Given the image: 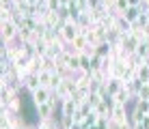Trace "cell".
I'll list each match as a JSON object with an SVG mask.
<instances>
[{"instance_id":"9","label":"cell","mask_w":149,"mask_h":129,"mask_svg":"<svg viewBox=\"0 0 149 129\" xmlns=\"http://www.w3.org/2000/svg\"><path fill=\"white\" fill-rule=\"evenodd\" d=\"M106 88H108L110 95H117V92L123 88V80L121 77H108V80H106Z\"/></svg>"},{"instance_id":"14","label":"cell","mask_w":149,"mask_h":129,"mask_svg":"<svg viewBox=\"0 0 149 129\" xmlns=\"http://www.w3.org/2000/svg\"><path fill=\"white\" fill-rule=\"evenodd\" d=\"M48 50H50L48 41H37L35 43V56H48Z\"/></svg>"},{"instance_id":"16","label":"cell","mask_w":149,"mask_h":129,"mask_svg":"<svg viewBox=\"0 0 149 129\" xmlns=\"http://www.w3.org/2000/svg\"><path fill=\"white\" fill-rule=\"evenodd\" d=\"M80 71H86V73H91V56L84 54V52L80 54Z\"/></svg>"},{"instance_id":"31","label":"cell","mask_w":149,"mask_h":129,"mask_svg":"<svg viewBox=\"0 0 149 129\" xmlns=\"http://www.w3.org/2000/svg\"><path fill=\"white\" fill-rule=\"evenodd\" d=\"M84 129H100V127H97V125H91V127H84Z\"/></svg>"},{"instance_id":"21","label":"cell","mask_w":149,"mask_h":129,"mask_svg":"<svg viewBox=\"0 0 149 129\" xmlns=\"http://www.w3.org/2000/svg\"><path fill=\"white\" fill-rule=\"evenodd\" d=\"M48 11H63L61 9V0H45V4H43Z\"/></svg>"},{"instance_id":"27","label":"cell","mask_w":149,"mask_h":129,"mask_svg":"<svg viewBox=\"0 0 149 129\" xmlns=\"http://www.w3.org/2000/svg\"><path fill=\"white\" fill-rule=\"evenodd\" d=\"M69 4H71V0H61V9H63V11L69 7Z\"/></svg>"},{"instance_id":"29","label":"cell","mask_w":149,"mask_h":129,"mask_svg":"<svg viewBox=\"0 0 149 129\" xmlns=\"http://www.w3.org/2000/svg\"><path fill=\"white\" fill-rule=\"evenodd\" d=\"M143 127H145V129H149V116H145V118H143Z\"/></svg>"},{"instance_id":"11","label":"cell","mask_w":149,"mask_h":129,"mask_svg":"<svg viewBox=\"0 0 149 129\" xmlns=\"http://www.w3.org/2000/svg\"><path fill=\"white\" fill-rule=\"evenodd\" d=\"M7 110H11L13 114H19V112H22V99H19V92H13V97H11V101H9Z\"/></svg>"},{"instance_id":"17","label":"cell","mask_w":149,"mask_h":129,"mask_svg":"<svg viewBox=\"0 0 149 129\" xmlns=\"http://www.w3.org/2000/svg\"><path fill=\"white\" fill-rule=\"evenodd\" d=\"M93 112H95V114H97V116H110V103H106V101H102V103H100V106H97V108H95V110H93Z\"/></svg>"},{"instance_id":"12","label":"cell","mask_w":149,"mask_h":129,"mask_svg":"<svg viewBox=\"0 0 149 129\" xmlns=\"http://www.w3.org/2000/svg\"><path fill=\"white\" fill-rule=\"evenodd\" d=\"M141 13H143V9H141V7H127V11L123 13V17H125L130 24H134L136 19L141 17Z\"/></svg>"},{"instance_id":"26","label":"cell","mask_w":149,"mask_h":129,"mask_svg":"<svg viewBox=\"0 0 149 129\" xmlns=\"http://www.w3.org/2000/svg\"><path fill=\"white\" fill-rule=\"evenodd\" d=\"M117 129H134V125H132V121H125V123H121Z\"/></svg>"},{"instance_id":"18","label":"cell","mask_w":149,"mask_h":129,"mask_svg":"<svg viewBox=\"0 0 149 129\" xmlns=\"http://www.w3.org/2000/svg\"><path fill=\"white\" fill-rule=\"evenodd\" d=\"M134 108L147 116V114H149V99H136V101H134Z\"/></svg>"},{"instance_id":"33","label":"cell","mask_w":149,"mask_h":129,"mask_svg":"<svg viewBox=\"0 0 149 129\" xmlns=\"http://www.w3.org/2000/svg\"><path fill=\"white\" fill-rule=\"evenodd\" d=\"M147 43H149V41H147Z\"/></svg>"},{"instance_id":"1","label":"cell","mask_w":149,"mask_h":129,"mask_svg":"<svg viewBox=\"0 0 149 129\" xmlns=\"http://www.w3.org/2000/svg\"><path fill=\"white\" fill-rule=\"evenodd\" d=\"M17 34H19V28L13 22H0V37H2V43H17Z\"/></svg>"},{"instance_id":"6","label":"cell","mask_w":149,"mask_h":129,"mask_svg":"<svg viewBox=\"0 0 149 129\" xmlns=\"http://www.w3.org/2000/svg\"><path fill=\"white\" fill-rule=\"evenodd\" d=\"M39 86H41V82H39V75H37V73H28V75L22 80V88H26L28 92L37 90Z\"/></svg>"},{"instance_id":"25","label":"cell","mask_w":149,"mask_h":129,"mask_svg":"<svg viewBox=\"0 0 149 129\" xmlns=\"http://www.w3.org/2000/svg\"><path fill=\"white\" fill-rule=\"evenodd\" d=\"M86 2H89V9H91V11H93V9H100V7H102V0H86Z\"/></svg>"},{"instance_id":"2","label":"cell","mask_w":149,"mask_h":129,"mask_svg":"<svg viewBox=\"0 0 149 129\" xmlns=\"http://www.w3.org/2000/svg\"><path fill=\"white\" fill-rule=\"evenodd\" d=\"M110 118L115 123L130 121V110H127V106H123V103H115V106L110 108Z\"/></svg>"},{"instance_id":"13","label":"cell","mask_w":149,"mask_h":129,"mask_svg":"<svg viewBox=\"0 0 149 129\" xmlns=\"http://www.w3.org/2000/svg\"><path fill=\"white\" fill-rule=\"evenodd\" d=\"M112 101H115V103H123V106H127V103L134 101V99H132V95H130V92H127L125 88H121L119 92H117V95H112Z\"/></svg>"},{"instance_id":"5","label":"cell","mask_w":149,"mask_h":129,"mask_svg":"<svg viewBox=\"0 0 149 129\" xmlns=\"http://www.w3.org/2000/svg\"><path fill=\"white\" fill-rule=\"evenodd\" d=\"M80 108V103L74 99V97H69V99H63V103H61V116H74L76 110Z\"/></svg>"},{"instance_id":"30","label":"cell","mask_w":149,"mask_h":129,"mask_svg":"<svg viewBox=\"0 0 149 129\" xmlns=\"http://www.w3.org/2000/svg\"><path fill=\"white\" fill-rule=\"evenodd\" d=\"M132 125H134V129H145V127H143V121L141 123H132Z\"/></svg>"},{"instance_id":"28","label":"cell","mask_w":149,"mask_h":129,"mask_svg":"<svg viewBox=\"0 0 149 129\" xmlns=\"http://www.w3.org/2000/svg\"><path fill=\"white\" fill-rule=\"evenodd\" d=\"M127 2H130V7H141L143 0H127Z\"/></svg>"},{"instance_id":"20","label":"cell","mask_w":149,"mask_h":129,"mask_svg":"<svg viewBox=\"0 0 149 129\" xmlns=\"http://www.w3.org/2000/svg\"><path fill=\"white\" fill-rule=\"evenodd\" d=\"M127 7H130L127 0H115V9H112V11H117L119 15H123V13L127 11Z\"/></svg>"},{"instance_id":"22","label":"cell","mask_w":149,"mask_h":129,"mask_svg":"<svg viewBox=\"0 0 149 129\" xmlns=\"http://www.w3.org/2000/svg\"><path fill=\"white\" fill-rule=\"evenodd\" d=\"M143 118H145V114H143V112H138L136 108H132V110H130V121H132V123H141Z\"/></svg>"},{"instance_id":"15","label":"cell","mask_w":149,"mask_h":129,"mask_svg":"<svg viewBox=\"0 0 149 129\" xmlns=\"http://www.w3.org/2000/svg\"><path fill=\"white\" fill-rule=\"evenodd\" d=\"M136 77L143 82V84H149V65H141V67H138Z\"/></svg>"},{"instance_id":"23","label":"cell","mask_w":149,"mask_h":129,"mask_svg":"<svg viewBox=\"0 0 149 129\" xmlns=\"http://www.w3.org/2000/svg\"><path fill=\"white\" fill-rule=\"evenodd\" d=\"M136 54L141 56V58H147V56H149V43H141L138 50H136Z\"/></svg>"},{"instance_id":"19","label":"cell","mask_w":149,"mask_h":129,"mask_svg":"<svg viewBox=\"0 0 149 129\" xmlns=\"http://www.w3.org/2000/svg\"><path fill=\"white\" fill-rule=\"evenodd\" d=\"M86 103L91 106V110H95V108L102 103V95H100V92H89V99H86Z\"/></svg>"},{"instance_id":"3","label":"cell","mask_w":149,"mask_h":129,"mask_svg":"<svg viewBox=\"0 0 149 129\" xmlns=\"http://www.w3.org/2000/svg\"><path fill=\"white\" fill-rule=\"evenodd\" d=\"M54 90H50V88H45V86H39L37 90H33L30 92V99H33V106L37 108V106H41V103H48V99H50V95H52Z\"/></svg>"},{"instance_id":"4","label":"cell","mask_w":149,"mask_h":129,"mask_svg":"<svg viewBox=\"0 0 149 129\" xmlns=\"http://www.w3.org/2000/svg\"><path fill=\"white\" fill-rule=\"evenodd\" d=\"M58 34H61V37H63L65 41H67V43H71V41H74V39L80 34V30H78V24H69L67 19H65V24H63V28L58 30Z\"/></svg>"},{"instance_id":"7","label":"cell","mask_w":149,"mask_h":129,"mask_svg":"<svg viewBox=\"0 0 149 129\" xmlns=\"http://www.w3.org/2000/svg\"><path fill=\"white\" fill-rule=\"evenodd\" d=\"M35 110H37V116L39 118H54L56 108H52L50 103H41V106H37Z\"/></svg>"},{"instance_id":"34","label":"cell","mask_w":149,"mask_h":129,"mask_svg":"<svg viewBox=\"0 0 149 129\" xmlns=\"http://www.w3.org/2000/svg\"><path fill=\"white\" fill-rule=\"evenodd\" d=\"M147 116H149V114H147Z\"/></svg>"},{"instance_id":"10","label":"cell","mask_w":149,"mask_h":129,"mask_svg":"<svg viewBox=\"0 0 149 129\" xmlns=\"http://www.w3.org/2000/svg\"><path fill=\"white\" fill-rule=\"evenodd\" d=\"M37 75H39V82H41V86L50 88V84H52V75H54V71H52V69H41Z\"/></svg>"},{"instance_id":"24","label":"cell","mask_w":149,"mask_h":129,"mask_svg":"<svg viewBox=\"0 0 149 129\" xmlns=\"http://www.w3.org/2000/svg\"><path fill=\"white\" fill-rule=\"evenodd\" d=\"M136 99H149V84H143V86H141V90H138Z\"/></svg>"},{"instance_id":"32","label":"cell","mask_w":149,"mask_h":129,"mask_svg":"<svg viewBox=\"0 0 149 129\" xmlns=\"http://www.w3.org/2000/svg\"><path fill=\"white\" fill-rule=\"evenodd\" d=\"M145 15H147V19H149V9H147V11H145Z\"/></svg>"},{"instance_id":"8","label":"cell","mask_w":149,"mask_h":129,"mask_svg":"<svg viewBox=\"0 0 149 129\" xmlns=\"http://www.w3.org/2000/svg\"><path fill=\"white\" fill-rule=\"evenodd\" d=\"M69 45H71V50H74V52H78V54H82V52L86 50V45H89V39H86L84 34H78V37H76L74 41H71Z\"/></svg>"},{"instance_id":"35","label":"cell","mask_w":149,"mask_h":129,"mask_svg":"<svg viewBox=\"0 0 149 129\" xmlns=\"http://www.w3.org/2000/svg\"><path fill=\"white\" fill-rule=\"evenodd\" d=\"M108 129H110V127H108Z\"/></svg>"}]
</instances>
